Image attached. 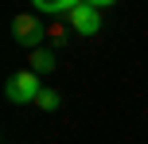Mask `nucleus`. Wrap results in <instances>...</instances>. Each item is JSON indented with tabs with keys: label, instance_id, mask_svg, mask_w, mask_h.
<instances>
[{
	"label": "nucleus",
	"instance_id": "1",
	"mask_svg": "<svg viewBox=\"0 0 148 144\" xmlns=\"http://www.w3.org/2000/svg\"><path fill=\"white\" fill-rule=\"evenodd\" d=\"M39 93H43V78H39L31 66L8 74V82H4V98L12 101V105H35Z\"/></svg>",
	"mask_w": 148,
	"mask_h": 144
},
{
	"label": "nucleus",
	"instance_id": "4",
	"mask_svg": "<svg viewBox=\"0 0 148 144\" xmlns=\"http://www.w3.org/2000/svg\"><path fill=\"white\" fill-rule=\"evenodd\" d=\"M82 0H31V8H35V12H51V16H70L74 8H78Z\"/></svg>",
	"mask_w": 148,
	"mask_h": 144
},
{
	"label": "nucleus",
	"instance_id": "5",
	"mask_svg": "<svg viewBox=\"0 0 148 144\" xmlns=\"http://www.w3.org/2000/svg\"><path fill=\"white\" fill-rule=\"evenodd\" d=\"M31 70H35L39 78H43V74H55V51H47V47L31 51Z\"/></svg>",
	"mask_w": 148,
	"mask_h": 144
},
{
	"label": "nucleus",
	"instance_id": "6",
	"mask_svg": "<svg viewBox=\"0 0 148 144\" xmlns=\"http://www.w3.org/2000/svg\"><path fill=\"white\" fill-rule=\"evenodd\" d=\"M35 105H39V109H47V113H55V109L62 105V98H59V90H47V86H43V93L35 98Z\"/></svg>",
	"mask_w": 148,
	"mask_h": 144
},
{
	"label": "nucleus",
	"instance_id": "3",
	"mask_svg": "<svg viewBox=\"0 0 148 144\" xmlns=\"http://www.w3.org/2000/svg\"><path fill=\"white\" fill-rule=\"evenodd\" d=\"M66 23H70V31H78V35H97V31H101V12L82 0V4L66 16Z\"/></svg>",
	"mask_w": 148,
	"mask_h": 144
},
{
	"label": "nucleus",
	"instance_id": "7",
	"mask_svg": "<svg viewBox=\"0 0 148 144\" xmlns=\"http://www.w3.org/2000/svg\"><path fill=\"white\" fill-rule=\"evenodd\" d=\"M86 4H90V8H97V12H101V8H113V4H117V0H86Z\"/></svg>",
	"mask_w": 148,
	"mask_h": 144
},
{
	"label": "nucleus",
	"instance_id": "2",
	"mask_svg": "<svg viewBox=\"0 0 148 144\" xmlns=\"http://www.w3.org/2000/svg\"><path fill=\"white\" fill-rule=\"evenodd\" d=\"M43 35H47V27H43V20H39L35 12H20V16L12 20V39H16L20 47H27V51H39Z\"/></svg>",
	"mask_w": 148,
	"mask_h": 144
}]
</instances>
